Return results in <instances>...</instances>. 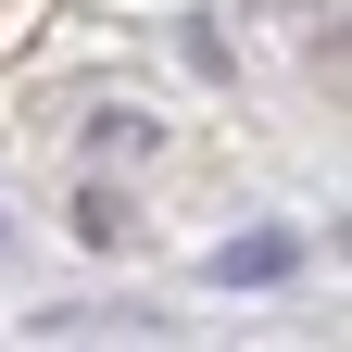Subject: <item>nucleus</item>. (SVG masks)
Returning <instances> with one entry per match:
<instances>
[{
  "mask_svg": "<svg viewBox=\"0 0 352 352\" xmlns=\"http://www.w3.org/2000/svg\"><path fill=\"white\" fill-rule=\"evenodd\" d=\"M201 277H214V289H277V277H302V239H289V227H252V239L214 252Z\"/></svg>",
  "mask_w": 352,
  "mask_h": 352,
  "instance_id": "obj_1",
  "label": "nucleus"
},
{
  "mask_svg": "<svg viewBox=\"0 0 352 352\" xmlns=\"http://www.w3.org/2000/svg\"><path fill=\"white\" fill-rule=\"evenodd\" d=\"M113 151L139 164V151H151V113H88V164H113Z\"/></svg>",
  "mask_w": 352,
  "mask_h": 352,
  "instance_id": "obj_2",
  "label": "nucleus"
},
{
  "mask_svg": "<svg viewBox=\"0 0 352 352\" xmlns=\"http://www.w3.org/2000/svg\"><path fill=\"white\" fill-rule=\"evenodd\" d=\"M0 264H13V214H0Z\"/></svg>",
  "mask_w": 352,
  "mask_h": 352,
  "instance_id": "obj_3",
  "label": "nucleus"
}]
</instances>
